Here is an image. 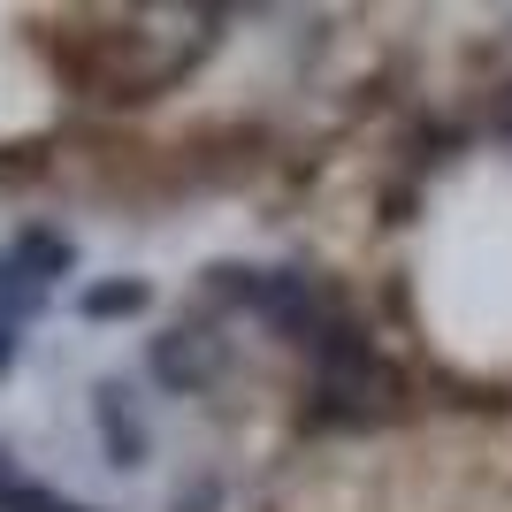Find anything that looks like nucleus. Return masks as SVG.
<instances>
[{"label": "nucleus", "instance_id": "nucleus-3", "mask_svg": "<svg viewBox=\"0 0 512 512\" xmlns=\"http://www.w3.org/2000/svg\"><path fill=\"white\" fill-rule=\"evenodd\" d=\"M8 260H16L23 276L46 291V276H69V268H77V245H69V237H54V230H23Z\"/></svg>", "mask_w": 512, "mask_h": 512}, {"label": "nucleus", "instance_id": "nucleus-7", "mask_svg": "<svg viewBox=\"0 0 512 512\" xmlns=\"http://www.w3.org/2000/svg\"><path fill=\"white\" fill-rule=\"evenodd\" d=\"M8 474H16V459H8V444H0V482H8Z\"/></svg>", "mask_w": 512, "mask_h": 512}, {"label": "nucleus", "instance_id": "nucleus-6", "mask_svg": "<svg viewBox=\"0 0 512 512\" xmlns=\"http://www.w3.org/2000/svg\"><path fill=\"white\" fill-rule=\"evenodd\" d=\"M8 367H16V337H8V329H0V375H8Z\"/></svg>", "mask_w": 512, "mask_h": 512}, {"label": "nucleus", "instance_id": "nucleus-2", "mask_svg": "<svg viewBox=\"0 0 512 512\" xmlns=\"http://www.w3.org/2000/svg\"><path fill=\"white\" fill-rule=\"evenodd\" d=\"M92 421H100V444L115 467H146V413L130 398V383H100L92 390Z\"/></svg>", "mask_w": 512, "mask_h": 512}, {"label": "nucleus", "instance_id": "nucleus-4", "mask_svg": "<svg viewBox=\"0 0 512 512\" xmlns=\"http://www.w3.org/2000/svg\"><path fill=\"white\" fill-rule=\"evenodd\" d=\"M146 299H153L146 283H138V276H123V283H92V291H85L77 306H85V321H123V314H146Z\"/></svg>", "mask_w": 512, "mask_h": 512}, {"label": "nucleus", "instance_id": "nucleus-5", "mask_svg": "<svg viewBox=\"0 0 512 512\" xmlns=\"http://www.w3.org/2000/svg\"><path fill=\"white\" fill-rule=\"evenodd\" d=\"M31 306H39V283L23 276L16 260H0V329H8V321H23Z\"/></svg>", "mask_w": 512, "mask_h": 512}, {"label": "nucleus", "instance_id": "nucleus-1", "mask_svg": "<svg viewBox=\"0 0 512 512\" xmlns=\"http://www.w3.org/2000/svg\"><path fill=\"white\" fill-rule=\"evenodd\" d=\"M153 375L169 390H207L222 375V337L207 329H169V337H153Z\"/></svg>", "mask_w": 512, "mask_h": 512}]
</instances>
